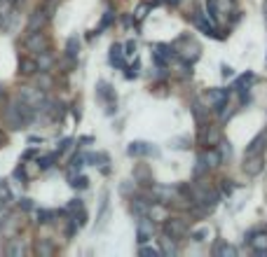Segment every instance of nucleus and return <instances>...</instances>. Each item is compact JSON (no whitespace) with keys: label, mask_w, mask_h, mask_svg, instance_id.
Returning <instances> with one entry per match:
<instances>
[{"label":"nucleus","mask_w":267,"mask_h":257,"mask_svg":"<svg viewBox=\"0 0 267 257\" xmlns=\"http://www.w3.org/2000/svg\"><path fill=\"white\" fill-rule=\"evenodd\" d=\"M171 47H173V52H176V54L183 56L185 61H195V59L199 56V45L192 40L190 35H181V38L173 42Z\"/></svg>","instance_id":"1"},{"label":"nucleus","mask_w":267,"mask_h":257,"mask_svg":"<svg viewBox=\"0 0 267 257\" xmlns=\"http://www.w3.org/2000/svg\"><path fill=\"white\" fill-rule=\"evenodd\" d=\"M96 96H99V101L106 105V112H113L117 108V98H115V91L110 89L108 82H99V89H96Z\"/></svg>","instance_id":"2"},{"label":"nucleus","mask_w":267,"mask_h":257,"mask_svg":"<svg viewBox=\"0 0 267 257\" xmlns=\"http://www.w3.org/2000/svg\"><path fill=\"white\" fill-rule=\"evenodd\" d=\"M227 98H230V91H227V89H211V91H209V105H211V110H216V112L227 108Z\"/></svg>","instance_id":"3"},{"label":"nucleus","mask_w":267,"mask_h":257,"mask_svg":"<svg viewBox=\"0 0 267 257\" xmlns=\"http://www.w3.org/2000/svg\"><path fill=\"white\" fill-rule=\"evenodd\" d=\"M199 143L204 145V148H216L220 143V131L216 126H202V134H199Z\"/></svg>","instance_id":"4"},{"label":"nucleus","mask_w":267,"mask_h":257,"mask_svg":"<svg viewBox=\"0 0 267 257\" xmlns=\"http://www.w3.org/2000/svg\"><path fill=\"white\" fill-rule=\"evenodd\" d=\"M262 164H265V152H258V155L246 157V164H244L246 176H258V173L262 171Z\"/></svg>","instance_id":"5"},{"label":"nucleus","mask_w":267,"mask_h":257,"mask_svg":"<svg viewBox=\"0 0 267 257\" xmlns=\"http://www.w3.org/2000/svg\"><path fill=\"white\" fill-rule=\"evenodd\" d=\"M152 231H155V224H152V220H148V217L141 215V220H138V224H136L138 243H145L148 238H152Z\"/></svg>","instance_id":"6"},{"label":"nucleus","mask_w":267,"mask_h":257,"mask_svg":"<svg viewBox=\"0 0 267 257\" xmlns=\"http://www.w3.org/2000/svg\"><path fill=\"white\" fill-rule=\"evenodd\" d=\"M164 231L166 234H171V238H181V236H185V231H188V224H185V220H171L169 217V222L164 224Z\"/></svg>","instance_id":"7"},{"label":"nucleus","mask_w":267,"mask_h":257,"mask_svg":"<svg viewBox=\"0 0 267 257\" xmlns=\"http://www.w3.org/2000/svg\"><path fill=\"white\" fill-rule=\"evenodd\" d=\"M127 152H129L131 157H143V155H155V157H157L159 155V152L152 148V145H148V143H141V141H138V143H131L129 148H127Z\"/></svg>","instance_id":"8"},{"label":"nucleus","mask_w":267,"mask_h":257,"mask_svg":"<svg viewBox=\"0 0 267 257\" xmlns=\"http://www.w3.org/2000/svg\"><path fill=\"white\" fill-rule=\"evenodd\" d=\"M45 17H47V14L42 12V10L33 12V17H31V21H28V26H26L28 33H38V28H40L42 24H45Z\"/></svg>","instance_id":"9"},{"label":"nucleus","mask_w":267,"mask_h":257,"mask_svg":"<svg viewBox=\"0 0 267 257\" xmlns=\"http://www.w3.org/2000/svg\"><path fill=\"white\" fill-rule=\"evenodd\" d=\"M134 183H141V185H152V176H150V171L145 169V166H136V171H134Z\"/></svg>","instance_id":"10"},{"label":"nucleus","mask_w":267,"mask_h":257,"mask_svg":"<svg viewBox=\"0 0 267 257\" xmlns=\"http://www.w3.org/2000/svg\"><path fill=\"white\" fill-rule=\"evenodd\" d=\"M110 63L117 68H124V52L120 45H113V49H110Z\"/></svg>","instance_id":"11"},{"label":"nucleus","mask_w":267,"mask_h":257,"mask_svg":"<svg viewBox=\"0 0 267 257\" xmlns=\"http://www.w3.org/2000/svg\"><path fill=\"white\" fill-rule=\"evenodd\" d=\"M262 143H265V134H258L251 141V145L246 148V157H251V155H258V152H262Z\"/></svg>","instance_id":"12"},{"label":"nucleus","mask_w":267,"mask_h":257,"mask_svg":"<svg viewBox=\"0 0 267 257\" xmlns=\"http://www.w3.org/2000/svg\"><path fill=\"white\" fill-rule=\"evenodd\" d=\"M202 162H204L209 169H213V166H218V164L223 162V155H218L216 150H211V152H204V155H202Z\"/></svg>","instance_id":"13"},{"label":"nucleus","mask_w":267,"mask_h":257,"mask_svg":"<svg viewBox=\"0 0 267 257\" xmlns=\"http://www.w3.org/2000/svg\"><path fill=\"white\" fill-rule=\"evenodd\" d=\"M38 70V61H33V59H24L19 66V73L21 75H26V77H31V75Z\"/></svg>","instance_id":"14"},{"label":"nucleus","mask_w":267,"mask_h":257,"mask_svg":"<svg viewBox=\"0 0 267 257\" xmlns=\"http://www.w3.org/2000/svg\"><path fill=\"white\" fill-rule=\"evenodd\" d=\"M5 252H7V255H21V252H24V245L19 243V238H14L12 243L5 248Z\"/></svg>","instance_id":"15"},{"label":"nucleus","mask_w":267,"mask_h":257,"mask_svg":"<svg viewBox=\"0 0 267 257\" xmlns=\"http://www.w3.org/2000/svg\"><path fill=\"white\" fill-rule=\"evenodd\" d=\"M77 49H80V42H77V38H70V40H68V45H66V52H68V56H70V59H75Z\"/></svg>","instance_id":"16"},{"label":"nucleus","mask_w":267,"mask_h":257,"mask_svg":"<svg viewBox=\"0 0 267 257\" xmlns=\"http://www.w3.org/2000/svg\"><path fill=\"white\" fill-rule=\"evenodd\" d=\"M54 215H56L54 210H38V222L47 224V222H52V217Z\"/></svg>","instance_id":"17"},{"label":"nucleus","mask_w":267,"mask_h":257,"mask_svg":"<svg viewBox=\"0 0 267 257\" xmlns=\"http://www.w3.org/2000/svg\"><path fill=\"white\" fill-rule=\"evenodd\" d=\"M56 159V155H47V157H38V169H49L52 162Z\"/></svg>","instance_id":"18"},{"label":"nucleus","mask_w":267,"mask_h":257,"mask_svg":"<svg viewBox=\"0 0 267 257\" xmlns=\"http://www.w3.org/2000/svg\"><path fill=\"white\" fill-rule=\"evenodd\" d=\"M192 112H195V119H197L199 124L204 122V112H209V108H202V105H199V103H195V108H192Z\"/></svg>","instance_id":"19"},{"label":"nucleus","mask_w":267,"mask_h":257,"mask_svg":"<svg viewBox=\"0 0 267 257\" xmlns=\"http://www.w3.org/2000/svg\"><path fill=\"white\" fill-rule=\"evenodd\" d=\"M162 250L169 252V255H173V252H176V248H173V243H169V238H162Z\"/></svg>","instance_id":"20"},{"label":"nucleus","mask_w":267,"mask_h":257,"mask_svg":"<svg viewBox=\"0 0 267 257\" xmlns=\"http://www.w3.org/2000/svg\"><path fill=\"white\" fill-rule=\"evenodd\" d=\"M35 250L40 252V255H47V252H54V245H49V243L40 245V243H38V248H35Z\"/></svg>","instance_id":"21"},{"label":"nucleus","mask_w":267,"mask_h":257,"mask_svg":"<svg viewBox=\"0 0 267 257\" xmlns=\"http://www.w3.org/2000/svg\"><path fill=\"white\" fill-rule=\"evenodd\" d=\"M192 236L197 238V241H206V236H209V229H197Z\"/></svg>","instance_id":"22"},{"label":"nucleus","mask_w":267,"mask_h":257,"mask_svg":"<svg viewBox=\"0 0 267 257\" xmlns=\"http://www.w3.org/2000/svg\"><path fill=\"white\" fill-rule=\"evenodd\" d=\"M223 183H225V185H223V194H230V192H232V190H234V185H232V180H223Z\"/></svg>","instance_id":"23"},{"label":"nucleus","mask_w":267,"mask_h":257,"mask_svg":"<svg viewBox=\"0 0 267 257\" xmlns=\"http://www.w3.org/2000/svg\"><path fill=\"white\" fill-rule=\"evenodd\" d=\"M19 206H21L24 210H31V208H33V203H31V199H21V201H19Z\"/></svg>","instance_id":"24"},{"label":"nucleus","mask_w":267,"mask_h":257,"mask_svg":"<svg viewBox=\"0 0 267 257\" xmlns=\"http://www.w3.org/2000/svg\"><path fill=\"white\" fill-rule=\"evenodd\" d=\"M141 255H159V250H155V248H141Z\"/></svg>","instance_id":"25"},{"label":"nucleus","mask_w":267,"mask_h":257,"mask_svg":"<svg viewBox=\"0 0 267 257\" xmlns=\"http://www.w3.org/2000/svg\"><path fill=\"white\" fill-rule=\"evenodd\" d=\"M134 52H136V42H127V52H124V54H127V56H131Z\"/></svg>","instance_id":"26"},{"label":"nucleus","mask_w":267,"mask_h":257,"mask_svg":"<svg viewBox=\"0 0 267 257\" xmlns=\"http://www.w3.org/2000/svg\"><path fill=\"white\" fill-rule=\"evenodd\" d=\"M145 10H148V5H141V7H138V12H136V19H138V21L145 17Z\"/></svg>","instance_id":"27"},{"label":"nucleus","mask_w":267,"mask_h":257,"mask_svg":"<svg viewBox=\"0 0 267 257\" xmlns=\"http://www.w3.org/2000/svg\"><path fill=\"white\" fill-rule=\"evenodd\" d=\"M223 75H225V77H232V68H230V66H223Z\"/></svg>","instance_id":"28"},{"label":"nucleus","mask_w":267,"mask_h":257,"mask_svg":"<svg viewBox=\"0 0 267 257\" xmlns=\"http://www.w3.org/2000/svg\"><path fill=\"white\" fill-rule=\"evenodd\" d=\"M3 145H5V134L0 131V148H3Z\"/></svg>","instance_id":"29"}]
</instances>
